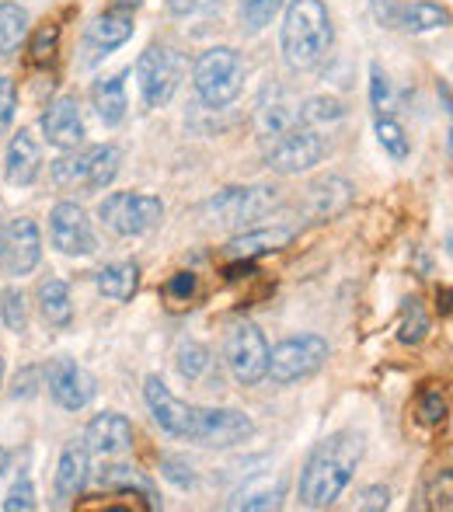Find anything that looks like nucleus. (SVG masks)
<instances>
[{"label": "nucleus", "instance_id": "obj_1", "mask_svg": "<svg viewBox=\"0 0 453 512\" xmlns=\"http://www.w3.org/2000/svg\"><path fill=\"white\" fill-rule=\"evenodd\" d=\"M363 460V436L359 432H335L307 457L300 471V502L311 509H328L345 492Z\"/></svg>", "mask_w": 453, "mask_h": 512}, {"label": "nucleus", "instance_id": "obj_2", "mask_svg": "<svg viewBox=\"0 0 453 512\" xmlns=\"http://www.w3.org/2000/svg\"><path fill=\"white\" fill-rule=\"evenodd\" d=\"M335 42L332 14L325 0H290L279 28V46L290 70H314Z\"/></svg>", "mask_w": 453, "mask_h": 512}, {"label": "nucleus", "instance_id": "obj_3", "mask_svg": "<svg viewBox=\"0 0 453 512\" xmlns=\"http://www.w3.org/2000/svg\"><path fill=\"white\" fill-rule=\"evenodd\" d=\"M244 60L237 49L230 46H213L192 67V88H196L199 102L206 108H227L237 102L244 91Z\"/></svg>", "mask_w": 453, "mask_h": 512}, {"label": "nucleus", "instance_id": "obj_4", "mask_svg": "<svg viewBox=\"0 0 453 512\" xmlns=\"http://www.w3.org/2000/svg\"><path fill=\"white\" fill-rule=\"evenodd\" d=\"M279 206V189L276 185H234L224 189L203 206V216L213 227L241 230L244 223L262 220Z\"/></svg>", "mask_w": 453, "mask_h": 512}, {"label": "nucleus", "instance_id": "obj_5", "mask_svg": "<svg viewBox=\"0 0 453 512\" xmlns=\"http://www.w3.org/2000/svg\"><path fill=\"white\" fill-rule=\"evenodd\" d=\"M328 359V342L321 335H297L279 342L276 349H269V366L265 377L279 387L300 384V380L314 377Z\"/></svg>", "mask_w": 453, "mask_h": 512}, {"label": "nucleus", "instance_id": "obj_6", "mask_svg": "<svg viewBox=\"0 0 453 512\" xmlns=\"http://www.w3.org/2000/svg\"><path fill=\"white\" fill-rule=\"evenodd\" d=\"M185 74V60L178 49L171 46H147L136 60V81H140V95L147 108H164L175 98L178 84Z\"/></svg>", "mask_w": 453, "mask_h": 512}, {"label": "nucleus", "instance_id": "obj_7", "mask_svg": "<svg viewBox=\"0 0 453 512\" xmlns=\"http://www.w3.org/2000/svg\"><path fill=\"white\" fill-rule=\"evenodd\" d=\"M325 150V136L297 122L286 133L265 140V168L276 171V175H300V171H311L314 164H321Z\"/></svg>", "mask_w": 453, "mask_h": 512}, {"label": "nucleus", "instance_id": "obj_8", "mask_svg": "<svg viewBox=\"0 0 453 512\" xmlns=\"http://www.w3.org/2000/svg\"><path fill=\"white\" fill-rule=\"evenodd\" d=\"M98 216L112 234L140 237L150 234L164 220V203L157 196H143V192H112V196L102 199Z\"/></svg>", "mask_w": 453, "mask_h": 512}, {"label": "nucleus", "instance_id": "obj_9", "mask_svg": "<svg viewBox=\"0 0 453 512\" xmlns=\"http://www.w3.org/2000/svg\"><path fill=\"white\" fill-rule=\"evenodd\" d=\"M227 370L230 377L237 380L241 387H255L258 380H265V366H269V342H265L262 328L251 321H241L230 328L227 345Z\"/></svg>", "mask_w": 453, "mask_h": 512}, {"label": "nucleus", "instance_id": "obj_10", "mask_svg": "<svg viewBox=\"0 0 453 512\" xmlns=\"http://www.w3.org/2000/svg\"><path fill=\"white\" fill-rule=\"evenodd\" d=\"M255 436V422L237 408H199L192 443L210 450H230L237 443H248Z\"/></svg>", "mask_w": 453, "mask_h": 512}, {"label": "nucleus", "instance_id": "obj_11", "mask_svg": "<svg viewBox=\"0 0 453 512\" xmlns=\"http://www.w3.org/2000/svg\"><path fill=\"white\" fill-rule=\"evenodd\" d=\"M143 401H147L150 415H154V422L161 425L168 436H178V439H192V432H196V415L199 408L196 405H185V401H178L175 394L168 391V384H164L161 377H147L143 380Z\"/></svg>", "mask_w": 453, "mask_h": 512}, {"label": "nucleus", "instance_id": "obj_12", "mask_svg": "<svg viewBox=\"0 0 453 512\" xmlns=\"http://www.w3.org/2000/svg\"><path fill=\"white\" fill-rule=\"evenodd\" d=\"M46 387L49 398L56 401L63 411H81L95 401L98 384L84 366H77L74 359H53L46 370Z\"/></svg>", "mask_w": 453, "mask_h": 512}, {"label": "nucleus", "instance_id": "obj_13", "mask_svg": "<svg viewBox=\"0 0 453 512\" xmlns=\"http://www.w3.org/2000/svg\"><path fill=\"white\" fill-rule=\"evenodd\" d=\"M49 237H53V248L60 255H91L98 248L95 230H91V220L77 203H56L53 213H49Z\"/></svg>", "mask_w": 453, "mask_h": 512}, {"label": "nucleus", "instance_id": "obj_14", "mask_svg": "<svg viewBox=\"0 0 453 512\" xmlns=\"http://www.w3.org/2000/svg\"><path fill=\"white\" fill-rule=\"evenodd\" d=\"M42 262V237L35 220L18 216L4 227V269L7 276H28L35 272V265Z\"/></svg>", "mask_w": 453, "mask_h": 512}, {"label": "nucleus", "instance_id": "obj_15", "mask_svg": "<svg viewBox=\"0 0 453 512\" xmlns=\"http://www.w3.org/2000/svg\"><path fill=\"white\" fill-rule=\"evenodd\" d=\"M42 133L53 143L56 150H77L88 136L84 129V115L77 95H60L56 102H49V108L42 112Z\"/></svg>", "mask_w": 453, "mask_h": 512}, {"label": "nucleus", "instance_id": "obj_16", "mask_svg": "<svg viewBox=\"0 0 453 512\" xmlns=\"http://www.w3.org/2000/svg\"><path fill=\"white\" fill-rule=\"evenodd\" d=\"M133 39V14L126 7H112V11H102L95 21L88 25V35H84V46H88V60H102V56L115 53L119 46Z\"/></svg>", "mask_w": 453, "mask_h": 512}, {"label": "nucleus", "instance_id": "obj_17", "mask_svg": "<svg viewBox=\"0 0 453 512\" xmlns=\"http://www.w3.org/2000/svg\"><path fill=\"white\" fill-rule=\"evenodd\" d=\"M84 446H88V453H102V457L126 453L133 446V422L119 411L95 415L88 422V432H84Z\"/></svg>", "mask_w": 453, "mask_h": 512}, {"label": "nucleus", "instance_id": "obj_18", "mask_svg": "<svg viewBox=\"0 0 453 512\" xmlns=\"http://www.w3.org/2000/svg\"><path fill=\"white\" fill-rule=\"evenodd\" d=\"M42 171V150L28 129L11 136V147H7V161H4V178L11 185H32Z\"/></svg>", "mask_w": 453, "mask_h": 512}, {"label": "nucleus", "instance_id": "obj_19", "mask_svg": "<svg viewBox=\"0 0 453 512\" xmlns=\"http://www.w3.org/2000/svg\"><path fill=\"white\" fill-rule=\"evenodd\" d=\"M293 241V227H258V230H244V234L230 237L227 241V255L230 258H248V262H255V258L262 255H276V251H283L286 244Z\"/></svg>", "mask_w": 453, "mask_h": 512}, {"label": "nucleus", "instance_id": "obj_20", "mask_svg": "<svg viewBox=\"0 0 453 512\" xmlns=\"http://www.w3.org/2000/svg\"><path fill=\"white\" fill-rule=\"evenodd\" d=\"M352 192L356 189H352V185L339 175L318 178V182L307 189V213H311L314 220H332V216H339L349 209Z\"/></svg>", "mask_w": 453, "mask_h": 512}, {"label": "nucleus", "instance_id": "obj_21", "mask_svg": "<svg viewBox=\"0 0 453 512\" xmlns=\"http://www.w3.org/2000/svg\"><path fill=\"white\" fill-rule=\"evenodd\" d=\"M126 77L129 70H119V74L105 77V81H95V88H91V102H95V112L105 126H122V119H126L129 112Z\"/></svg>", "mask_w": 453, "mask_h": 512}, {"label": "nucleus", "instance_id": "obj_22", "mask_svg": "<svg viewBox=\"0 0 453 512\" xmlns=\"http://www.w3.org/2000/svg\"><path fill=\"white\" fill-rule=\"evenodd\" d=\"M91 478V457H88V446H67L56 464V495L60 499H74L81 495V488L88 485Z\"/></svg>", "mask_w": 453, "mask_h": 512}, {"label": "nucleus", "instance_id": "obj_23", "mask_svg": "<svg viewBox=\"0 0 453 512\" xmlns=\"http://www.w3.org/2000/svg\"><path fill=\"white\" fill-rule=\"evenodd\" d=\"M283 481H272L269 474H262V478L248 481V485H241L234 492V499L227 502L230 509H244V512H265V509H279L283 506Z\"/></svg>", "mask_w": 453, "mask_h": 512}, {"label": "nucleus", "instance_id": "obj_24", "mask_svg": "<svg viewBox=\"0 0 453 512\" xmlns=\"http://www.w3.org/2000/svg\"><path fill=\"white\" fill-rule=\"evenodd\" d=\"M35 300H39L42 321L53 324V328H67L74 321V300H70V286L63 279H42Z\"/></svg>", "mask_w": 453, "mask_h": 512}, {"label": "nucleus", "instance_id": "obj_25", "mask_svg": "<svg viewBox=\"0 0 453 512\" xmlns=\"http://www.w3.org/2000/svg\"><path fill=\"white\" fill-rule=\"evenodd\" d=\"M450 25V11L433 0H412V4H401L398 11V28L408 35H422V32H436V28Z\"/></svg>", "mask_w": 453, "mask_h": 512}, {"label": "nucleus", "instance_id": "obj_26", "mask_svg": "<svg viewBox=\"0 0 453 512\" xmlns=\"http://www.w3.org/2000/svg\"><path fill=\"white\" fill-rule=\"evenodd\" d=\"M95 286L102 297L115 300V304H126V300H133V293L140 290V269H136L133 262L105 265V269L95 276Z\"/></svg>", "mask_w": 453, "mask_h": 512}, {"label": "nucleus", "instance_id": "obj_27", "mask_svg": "<svg viewBox=\"0 0 453 512\" xmlns=\"http://www.w3.org/2000/svg\"><path fill=\"white\" fill-rule=\"evenodd\" d=\"M293 126H297V108L286 102L283 91H272V102L265 98L258 105V133H262V140H272V136L286 133Z\"/></svg>", "mask_w": 453, "mask_h": 512}, {"label": "nucleus", "instance_id": "obj_28", "mask_svg": "<svg viewBox=\"0 0 453 512\" xmlns=\"http://www.w3.org/2000/svg\"><path fill=\"white\" fill-rule=\"evenodd\" d=\"M345 119V105L339 102V98H328V95H318V98H307L304 105L297 108V122L307 129H332L339 126V122Z\"/></svg>", "mask_w": 453, "mask_h": 512}, {"label": "nucleus", "instance_id": "obj_29", "mask_svg": "<svg viewBox=\"0 0 453 512\" xmlns=\"http://www.w3.org/2000/svg\"><path fill=\"white\" fill-rule=\"evenodd\" d=\"M119 147H112V143H98V147H91V171H88V182H84V189L88 192H102L109 189L115 182V175H119Z\"/></svg>", "mask_w": 453, "mask_h": 512}, {"label": "nucleus", "instance_id": "obj_30", "mask_svg": "<svg viewBox=\"0 0 453 512\" xmlns=\"http://www.w3.org/2000/svg\"><path fill=\"white\" fill-rule=\"evenodd\" d=\"M28 35V11L14 0L0 4V56H11Z\"/></svg>", "mask_w": 453, "mask_h": 512}, {"label": "nucleus", "instance_id": "obj_31", "mask_svg": "<svg viewBox=\"0 0 453 512\" xmlns=\"http://www.w3.org/2000/svg\"><path fill=\"white\" fill-rule=\"evenodd\" d=\"M88 171H91V147L74 150V154H63L60 161H53V182L60 185V189H74V185L84 189Z\"/></svg>", "mask_w": 453, "mask_h": 512}, {"label": "nucleus", "instance_id": "obj_32", "mask_svg": "<svg viewBox=\"0 0 453 512\" xmlns=\"http://www.w3.org/2000/svg\"><path fill=\"white\" fill-rule=\"evenodd\" d=\"M175 363H178V373H182V377L189 380V384H196V380L206 377V370H210L213 356H210V349H206L203 342H182V345H178Z\"/></svg>", "mask_w": 453, "mask_h": 512}, {"label": "nucleus", "instance_id": "obj_33", "mask_svg": "<svg viewBox=\"0 0 453 512\" xmlns=\"http://www.w3.org/2000/svg\"><path fill=\"white\" fill-rule=\"evenodd\" d=\"M0 321H4L7 331H14V335H25L28 331V300L18 286H7V290L0 293Z\"/></svg>", "mask_w": 453, "mask_h": 512}, {"label": "nucleus", "instance_id": "obj_34", "mask_svg": "<svg viewBox=\"0 0 453 512\" xmlns=\"http://www.w3.org/2000/svg\"><path fill=\"white\" fill-rule=\"evenodd\" d=\"M377 143L394 157V161H408L412 143H408V136H405V126H401L398 119H391L387 112L377 119Z\"/></svg>", "mask_w": 453, "mask_h": 512}, {"label": "nucleus", "instance_id": "obj_35", "mask_svg": "<svg viewBox=\"0 0 453 512\" xmlns=\"http://www.w3.org/2000/svg\"><path fill=\"white\" fill-rule=\"evenodd\" d=\"M279 7H283V0H241L237 14H241V25L248 28V32H262V28L272 25Z\"/></svg>", "mask_w": 453, "mask_h": 512}, {"label": "nucleus", "instance_id": "obj_36", "mask_svg": "<svg viewBox=\"0 0 453 512\" xmlns=\"http://www.w3.org/2000/svg\"><path fill=\"white\" fill-rule=\"evenodd\" d=\"M102 485L122 488V492H143V499H150V506H157V499H154V488H150V481H147V478H140V474H136L133 467H122V464L105 467V474H102Z\"/></svg>", "mask_w": 453, "mask_h": 512}, {"label": "nucleus", "instance_id": "obj_37", "mask_svg": "<svg viewBox=\"0 0 453 512\" xmlns=\"http://www.w3.org/2000/svg\"><path fill=\"white\" fill-rule=\"evenodd\" d=\"M429 331V321H426V310H422L419 300H405L401 307V324H398V338L405 345H419Z\"/></svg>", "mask_w": 453, "mask_h": 512}, {"label": "nucleus", "instance_id": "obj_38", "mask_svg": "<svg viewBox=\"0 0 453 512\" xmlns=\"http://www.w3.org/2000/svg\"><path fill=\"white\" fill-rule=\"evenodd\" d=\"M370 105L377 108L380 115L391 112V108H394V88H391V77L384 74V67H380V63H373V67H370Z\"/></svg>", "mask_w": 453, "mask_h": 512}, {"label": "nucleus", "instance_id": "obj_39", "mask_svg": "<svg viewBox=\"0 0 453 512\" xmlns=\"http://www.w3.org/2000/svg\"><path fill=\"white\" fill-rule=\"evenodd\" d=\"M56 49H60V25H42L39 32H35L32 39V60L35 63H49L56 56Z\"/></svg>", "mask_w": 453, "mask_h": 512}, {"label": "nucleus", "instance_id": "obj_40", "mask_svg": "<svg viewBox=\"0 0 453 512\" xmlns=\"http://www.w3.org/2000/svg\"><path fill=\"white\" fill-rule=\"evenodd\" d=\"M196 286H199V279L192 276V272H178V276H171L168 286H164V297H168L175 307H182L196 297Z\"/></svg>", "mask_w": 453, "mask_h": 512}, {"label": "nucleus", "instance_id": "obj_41", "mask_svg": "<svg viewBox=\"0 0 453 512\" xmlns=\"http://www.w3.org/2000/svg\"><path fill=\"white\" fill-rule=\"evenodd\" d=\"M35 509V488L28 478H18L11 485V492H7L4 499V512H32Z\"/></svg>", "mask_w": 453, "mask_h": 512}, {"label": "nucleus", "instance_id": "obj_42", "mask_svg": "<svg viewBox=\"0 0 453 512\" xmlns=\"http://www.w3.org/2000/svg\"><path fill=\"white\" fill-rule=\"evenodd\" d=\"M161 478H168L175 488H192V485H196V474H192V467L185 464L182 457H164L161 460Z\"/></svg>", "mask_w": 453, "mask_h": 512}, {"label": "nucleus", "instance_id": "obj_43", "mask_svg": "<svg viewBox=\"0 0 453 512\" xmlns=\"http://www.w3.org/2000/svg\"><path fill=\"white\" fill-rule=\"evenodd\" d=\"M18 112V88L11 77H0V129H7Z\"/></svg>", "mask_w": 453, "mask_h": 512}, {"label": "nucleus", "instance_id": "obj_44", "mask_svg": "<svg viewBox=\"0 0 453 512\" xmlns=\"http://www.w3.org/2000/svg\"><path fill=\"white\" fill-rule=\"evenodd\" d=\"M419 415H422V422H429V425L443 422V418H447V398H443V391H426V394H422Z\"/></svg>", "mask_w": 453, "mask_h": 512}, {"label": "nucleus", "instance_id": "obj_45", "mask_svg": "<svg viewBox=\"0 0 453 512\" xmlns=\"http://www.w3.org/2000/svg\"><path fill=\"white\" fill-rule=\"evenodd\" d=\"M217 4L220 0H168V11L175 14V18H192V14H203Z\"/></svg>", "mask_w": 453, "mask_h": 512}, {"label": "nucleus", "instance_id": "obj_46", "mask_svg": "<svg viewBox=\"0 0 453 512\" xmlns=\"http://www.w3.org/2000/svg\"><path fill=\"white\" fill-rule=\"evenodd\" d=\"M370 7H373V18L380 21V28H398V11H401L398 0H370Z\"/></svg>", "mask_w": 453, "mask_h": 512}, {"label": "nucleus", "instance_id": "obj_47", "mask_svg": "<svg viewBox=\"0 0 453 512\" xmlns=\"http://www.w3.org/2000/svg\"><path fill=\"white\" fill-rule=\"evenodd\" d=\"M391 506V492H387L384 485H373L363 492V502H359V509H387Z\"/></svg>", "mask_w": 453, "mask_h": 512}, {"label": "nucleus", "instance_id": "obj_48", "mask_svg": "<svg viewBox=\"0 0 453 512\" xmlns=\"http://www.w3.org/2000/svg\"><path fill=\"white\" fill-rule=\"evenodd\" d=\"M35 394V370H25V377H18V387H14V398H32Z\"/></svg>", "mask_w": 453, "mask_h": 512}, {"label": "nucleus", "instance_id": "obj_49", "mask_svg": "<svg viewBox=\"0 0 453 512\" xmlns=\"http://www.w3.org/2000/svg\"><path fill=\"white\" fill-rule=\"evenodd\" d=\"M7 464H11V453L0 446V478H4V471H7Z\"/></svg>", "mask_w": 453, "mask_h": 512}, {"label": "nucleus", "instance_id": "obj_50", "mask_svg": "<svg viewBox=\"0 0 453 512\" xmlns=\"http://www.w3.org/2000/svg\"><path fill=\"white\" fill-rule=\"evenodd\" d=\"M440 98H443V108L450 112V88H447V81H440Z\"/></svg>", "mask_w": 453, "mask_h": 512}, {"label": "nucleus", "instance_id": "obj_51", "mask_svg": "<svg viewBox=\"0 0 453 512\" xmlns=\"http://www.w3.org/2000/svg\"><path fill=\"white\" fill-rule=\"evenodd\" d=\"M0 262H4V227H0Z\"/></svg>", "mask_w": 453, "mask_h": 512}, {"label": "nucleus", "instance_id": "obj_52", "mask_svg": "<svg viewBox=\"0 0 453 512\" xmlns=\"http://www.w3.org/2000/svg\"><path fill=\"white\" fill-rule=\"evenodd\" d=\"M0 387H4V359H0Z\"/></svg>", "mask_w": 453, "mask_h": 512}]
</instances>
